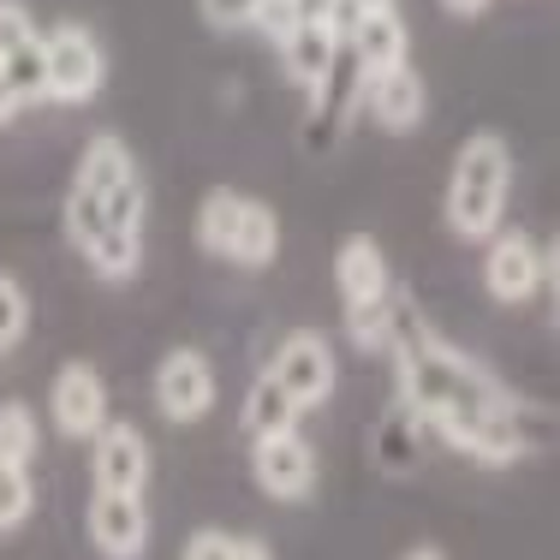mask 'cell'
I'll use <instances>...</instances> for the list:
<instances>
[{"label":"cell","instance_id":"cell-7","mask_svg":"<svg viewBox=\"0 0 560 560\" xmlns=\"http://www.w3.org/2000/svg\"><path fill=\"white\" fill-rule=\"evenodd\" d=\"M483 287L495 304H530L549 287V250L525 226H501L495 238H483Z\"/></svg>","mask_w":560,"mask_h":560},{"label":"cell","instance_id":"cell-30","mask_svg":"<svg viewBox=\"0 0 560 560\" xmlns=\"http://www.w3.org/2000/svg\"><path fill=\"white\" fill-rule=\"evenodd\" d=\"M0 358H7V352H0Z\"/></svg>","mask_w":560,"mask_h":560},{"label":"cell","instance_id":"cell-1","mask_svg":"<svg viewBox=\"0 0 560 560\" xmlns=\"http://www.w3.org/2000/svg\"><path fill=\"white\" fill-rule=\"evenodd\" d=\"M388 358L399 370V399L418 423H430L447 447L471 453L477 465H513L525 453L549 447V406L506 394L477 358H465L459 346H447L442 335L418 323L399 299L394 335H388Z\"/></svg>","mask_w":560,"mask_h":560},{"label":"cell","instance_id":"cell-21","mask_svg":"<svg viewBox=\"0 0 560 560\" xmlns=\"http://www.w3.org/2000/svg\"><path fill=\"white\" fill-rule=\"evenodd\" d=\"M179 560H275L262 537H233V530H191Z\"/></svg>","mask_w":560,"mask_h":560},{"label":"cell","instance_id":"cell-27","mask_svg":"<svg viewBox=\"0 0 560 560\" xmlns=\"http://www.w3.org/2000/svg\"><path fill=\"white\" fill-rule=\"evenodd\" d=\"M442 7L453 12V19H483V12H489V0H442Z\"/></svg>","mask_w":560,"mask_h":560},{"label":"cell","instance_id":"cell-24","mask_svg":"<svg viewBox=\"0 0 560 560\" xmlns=\"http://www.w3.org/2000/svg\"><path fill=\"white\" fill-rule=\"evenodd\" d=\"M43 36V24H36V12L24 7V0H0V60L12 55V48L36 43Z\"/></svg>","mask_w":560,"mask_h":560},{"label":"cell","instance_id":"cell-16","mask_svg":"<svg viewBox=\"0 0 560 560\" xmlns=\"http://www.w3.org/2000/svg\"><path fill=\"white\" fill-rule=\"evenodd\" d=\"M335 287H340V304H382L394 292V269H388V250L376 245L370 233H346L340 250H335Z\"/></svg>","mask_w":560,"mask_h":560},{"label":"cell","instance_id":"cell-28","mask_svg":"<svg viewBox=\"0 0 560 560\" xmlns=\"http://www.w3.org/2000/svg\"><path fill=\"white\" fill-rule=\"evenodd\" d=\"M399 560H447V555L435 549V542H418V549H406V555H399Z\"/></svg>","mask_w":560,"mask_h":560},{"label":"cell","instance_id":"cell-5","mask_svg":"<svg viewBox=\"0 0 560 560\" xmlns=\"http://www.w3.org/2000/svg\"><path fill=\"white\" fill-rule=\"evenodd\" d=\"M43 66H48V102L55 108H84L108 84V48L78 19H60L43 31Z\"/></svg>","mask_w":560,"mask_h":560},{"label":"cell","instance_id":"cell-6","mask_svg":"<svg viewBox=\"0 0 560 560\" xmlns=\"http://www.w3.org/2000/svg\"><path fill=\"white\" fill-rule=\"evenodd\" d=\"M262 376H269L299 411H316V406H328V394H335L340 364H335V346L316 335V328H299V335H287L275 346V358H269Z\"/></svg>","mask_w":560,"mask_h":560},{"label":"cell","instance_id":"cell-14","mask_svg":"<svg viewBox=\"0 0 560 560\" xmlns=\"http://www.w3.org/2000/svg\"><path fill=\"white\" fill-rule=\"evenodd\" d=\"M340 43L352 48V60L364 66V78L376 72H394V66L411 60V31L399 19V7H370V12H352L340 31Z\"/></svg>","mask_w":560,"mask_h":560},{"label":"cell","instance_id":"cell-11","mask_svg":"<svg viewBox=\"0 0 560 560\" xmlns=\"http://www.w3.org/2000/svg\"><path fill=\"white\" fill-rule=\"evenodd\" d=\"M90 483L108 489V495H143V483H150V442H143L138 423L108 418L90 435Z\"/></svg>","mask_w":560,"mask_h":560},{"label":"cell","instance_id":"cell-4","mask_svg":"<svg viewBox=\"0 0 560 560\" xmlns=\"http://www.w3.org/2000/svg\"><path fill=\"white\" fill-rule=\"evenodd\" d=\"M197 245L209 257L233 262V269H269L275 250H280V215L262 197H245V191H209L197 203Z\"/></svg>","mask_w":560,"mask_h":560},{"label":"cell","instance_id":"cell-25","mask_svg":"<svg viewBox=\"0 0 560 560\" xmlns=\"http://www.w3.org/2000/svg\"><path fill=\"white\" fill-rule=\"evenodd\" d=\"M257 7H262V0H197V12H203L209 31H250Z\"/></svg>","mask_w":560,"mask_h":560},{"label":"cell","instance_id":"cell-9","mask_svg":"<svg viewBox=\"0 0 560 560\" xmlns=\"http://www.w3.org/2000/svg\"><path fill=\"white\" fill-rule=\"evenodd\" d=\"M150 394H155V411L167 423H203L215 411V364H209L197 346H173V352L155 364L150 376Z\"/></svg>","mask_w":560,"mask_h":560},{"label":"cell","instance_id":"cell-13","mask_svg":"<svg viewBox=\"0 0 560 560\" xmlns=\"http://www.w3.org/2000/svg\"><path fill=\"white\" fill-rule=\"evenodd\" d=\"M84 525H90V542H96L102 560H143V549H150V506H143V495H108V489H96Z\"/></svg>","mask_w":560,"mask_h":560},{"label":"cell","instance_id":"cell-29","mask_svg":"<svg viewBox=\"0 0 560 560\" xmlns=\"http://www.w3.org/2000/svg\"><path fill=\"white\" fill-rule=\"evenodd\" d=\"M340 7H352V12H370V7H394V0H340Z\"/></svg>","mask_w":560,"mask_h":560},{"label":"cell","instance_id":"cell-26","mask_svg":"<svg viewBox=\"0 0 560 560\" xmlns=\"http://www.w3.org/2000/svg\"><path fill=\"white\" fill-rule=\"evenodd\" d=\"M19 114H24V102L12 96V84H7V78H0V126H12V119H19Z\"/></svg>","mask_w":560,"mask_h":560},{"label":"cell","instance_id":"cell-17","mask_svg":"<svg viewBox=\"0 0 560 560\" xmlns=\"http://www.w3.org/2000/svg\"><path fill=\"white\" fill-rule=\"evenodd\" d=\"M275 55H280V72H287L292 84L316 90V78H323L328 60L340 55V31H335V24H299L292 36H280V43H275Z\"/></svg>","mask_w":560,"mask_h":560},{"label":"cell","instance_id":"cell-8","mask_svg":"<svg viewBox=\"0 0 560 560\" xmlns=\"http://www.w3.org/2000/svg\"><path fill=\"white\" fill-rule=\"evenodd\" d=\"M364 114V66L352 60V48L340 43V55L328 60V72L316 78L311 90V119H304V143H311L316 155L335 150L346 138V126Z\"/></svg>","mask_w":560,"mask_h":560},{"label":"cell","instance_id":"cell-10","mask_svg":"<svg viewBox=\"0 0 560 560\" xmlns=\"http://www.w3.org/2000/svg\"><path fill=\"white\" fill-rule=\"evenodd\" d=\"M316 447L304 442L299 430H280V435H262L250 442V477L269 501H311L316 489Z\"/></svg>","mask_w":560,"mask_h":560},{"label":"cell","instance_id":"cell-20","mask_svg":"<svg viewBox=\"0 0 560 560\" xmlns=\"http://www.w3.org/2000/svg\"><path fill=\"white\" fill-rule=\"evenodd\" d=\"M394 316H399V292H388L382 304H352L346 311V335H352L358 352H388Z\"/></svg>","mask_w":560,"mask_h":560},{"label":"cell","instance_id":"cell-3","mask_svg":"<svg viewBox=\"0 0 560 560\" xmlns=\"http://www.w3.org/2000/svg\"><path fill=\"white\" fill-rule=\"evenodd\" d=\"M506 197H513V150H506L501 131H471L447 167V191H442L447 233L465 238V245L495 238L506 226Z\"/></svg>","mask_w":560,"mask_h":560},{"label":"cell","instance_id":"cell-12","mask_svg":"<svg viewBox=\"0 0 560 560\" xmlns=\"http://www.w3.org/2000/svg\"><path fill=\"white\" fill-rule=\"evenodd\" d=\"M48 418L66 442H90V435L108 423V382H102L96 364L72 358V364L55 370V388H48Z\"/></svg>","mask_w":560,"mask_h":560},{"label":"cell","instance_id":"cell-22","mask_svg":"<svg viewBox=\"0 0 560 560\" xmlns=\"http://www.w3.org/2000/svg\"><path fill=\"white\" fill-rule=\"evenodd\" d=\"M31 513H36V483H31V471H19V465L0 459V530H19Z\"/></svg>","mask_w":560,"mask_h":560},{"label":"cell","instance_id":"cell-15","mask_svg":"<svg viewBox=\"0 0 560 560\" xmlns=\"http://www.w3.org/2000/svg\"><path fill=\"white\" fill-rule=\"evenodd\" d=\"M364 114L376 119L382 131H394V138H406V131L423 126V114H430V90H423V78L406 66H394V72H376L364 78Z\"/></svg>","mask_w":560,"mask_h":560},{"label":"cell","instance_id":"cell-18","mask_svg":"<svg viewBox=\"0 0 560 560\" xmlns=\"http://www.w3.org/2000/svg\"><path fill=\"white\" fill-rule=\"evenodd\" d=\"M299 418H304V411L292 406V399L280 394L269 376L250 382V388H245V406H238V430H245L250 442H262V435H280V430H299Z\"/></svg>","mask_w":560,"mask_h":560},{"label":"cell","instance_id":"cell-19","mask_svg":"<svg viewBox=\"0 0 560 560\" xmlns=\"http://www.w3.org/2000/svg\"><path fill=\"white\" fill-rule=\"evenodd\" d=\"M36 447H43V423H36V411L24 406V399H7V406H0V459L19 465V471H31Z\"/></svg>","mask_w":560,"mask_h":560},{"label":"cell","instance_id":"cell-23","mask_svg":"<svg viewBox=\"0 0 560 560\" xmlns=\"http://www.w3.org/2000/svg\"><path fill=\"white\" fill-rule=\"evenodd\" d=\"M24 328H31V299L12 275H0V352H12L24 340Z\"/></svg>","mask_w":560,"mask_h":560},{"label":"cell","instance_id":"cell-2","mask_svg":"<svg viewBox=\"0 0 560 560\" xmlns=\"http://www.w3.org/2000/svg\"><path fill=\"white\" fill-rule=\"evenodd\" d=\"M66 238L72 250L90 262V275L119 287L143 269V221H150V191H143V173L131 162V150L114 131H96L84 143L66 185Z\"/></svg>","mask_w":560,"mask_h":560}]
</instances>
